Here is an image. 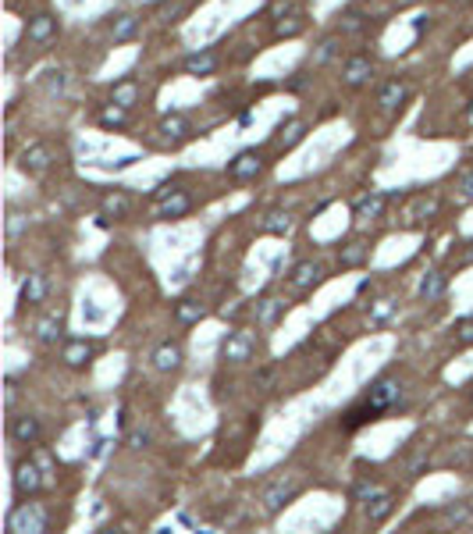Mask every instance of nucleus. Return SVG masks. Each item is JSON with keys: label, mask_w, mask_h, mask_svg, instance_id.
Wrapping results in <instances>:
<instances>
[{"label": "nucleus", "mask_w": 473, "mask_h": 534, "mask_svg": "<svg viewBox=\"0 0 473 534\" xmlns=\"http://www.w3.org/2000/svg\"><path fill=\"white\" fill-rule=\"evenodd\" d=\"M8 530H15V534H22V530H46V513L36 506V502H25V506H18V509H11V516H8Z\"/></svg>", "instance_id": "f257e3e1"}, {"label": "nucleus", "mask_w": 473, "mask_h": 534, "mask_svg": "<svg viewBox=\"0 0 473 534\" xmlns=\"http://www.w3.org/2000/svg\"><path fill=\"white\" fill-rule=\"evenodd\" d=\"M295 492H299V477H295V474H288V477L274 481V485L264 492V509H267V513H278V509L295 495Z\"/></svg>", "instance_id": "f03ea898"}, {"label": "nucleus", "mask_w": 473, "mask_h": 534, "mask_svg": "<svg viewBox=\"0 0 473 534\" xmlns=\"http://www.w3.org/2000/svg\"><path fill=\"white\" fill-rule=\"evenodd\" d=\"M232 178H239V182H246V178H256L260 171H264V157H260L256 150H242L235 160H232Z\"/></svg>", "instance_id": "7ed1b4c3"}, {"label": "nucleus", "mask_w": 473, "mask_h": 534, "mask_svg": "<svg viewBox=\"0 0 473 534\" xmlns=\"http://www.w3.org/2000/svg\"><path fill=\"white\" fill-rule=\"evenodd\" d=\"M39 485H43L39 467H36L32 460H22V463L15 467V492H18V495H32V492H39Z\"/></svg>", "instance_id": "20e7f679"}, {"label": "nucleus", "mask_w": 473, "mask_h": 534, "mask_svg": "<svg viewBox=\"0 0 473 534\" xmlns=\"http://www.w3.org/2000/svg\"><path fill=\"white\" fill-rule=\"evenodd\" d=\"M399 396H402V385H399L395 378H381V382L371 389V396H366V403H374V406L385 413V410H392V406L399 403Z\"/></svg>", "instance_id": "39448f33"}, {"label": "nucleus", "mask_w": 473, "mask_h": 534, "mask_svg": "<svg viewBox=\"0 0 473 534\" xmlns=\"http://www.w3.org/2000/svg\"><path fill=\"white\" fill-rule=\"evenodd\" d=\"M253 346H256V339H253L249 332H232V335L225 339L221 353H225V360H249Z\"/></svg>", "instance_id": "423d86ee"}, {"label": "nucleus", "mask_w": 473, "mask_h": 534, "mask_svg": "<svg viewBox=\"0 0 473 534\" xmlns=\"http://www.w3.org/2000/svg\"><path fill=\"white\" fill-rule=\"evenodd\" d=\"M54 32H58V18L54 15H36L25 25V39H32V43H46Z\"/></svg>", "instance_id": "0eeeda50"}, {"label": "nucleus", "mask_w": 473, "mask_h": 534, "mask_svg": "<svg viewBox=\"0 0 473 534\" xmlns=\"http://www.w3.org/2000/svg\"><path fill=\"white\" fill-rule=\"evenodd\" d=\"M189 75H214V68H218V53L214 50H196V53H189L185 58V65H182Z\"/></svg>", "instance_id": "6e6552de"}, {"label": "nucleus", "mask_w": 473, "mask_h": 534, "mask_svg": "<svg viewBox=\"0 0 473 534\" xmlns=\"http://www.w3.org/2000/svg\"><path fill=\"white\" fill-rule=\"evenodd\" d=\"M385 207H388V196H385V193H366V196H359V200L352 203L356 218H381Z\"/></svg>", "instance_id": "1a4fd4ad"}, {"label": "nucleus", "mask_w": 473, "mask_h": 534, "mask_svg": "<svg viewBox=\"0 0 473 534\" xmlns=\"http://www.w3.org/2000/svg\"><path fill=\"white\" fill-rule=\"evenodd\" d=\"M22 168H25L29 175H39V171H46V168H50V146H43V143H32V146L22 153Z\"/></svg>", "instance_id": "9d476101"}, {"label": "nucleus", "mask_w": 473, "mask_h": 534, "mask_svg": "<svg viewBox=\"0 0 473 534\" xmlns=\"http://www.w3.org/2000/svg\"><path fill=\"white\" fill-rule=\"evenodd\" d=\"M313 282H321V263L317 260H302L292 267V285L295 289H309Z\"/></svg>", "instance_id": "9b49d317"}, {"label": "nucleus", "mask_w": 473, "mask_h": 534, "mask_svg": "<svg viewBox=\"0 0 473 534\" xmlns=\"http://www.w3.org/2000/svg\"><path fill=\"white\" fill-rule=\"evenodd\" d=\"M371 75H374V61L371 58H349V65H345V82L349 86H363Z\"/></svg>", "instance_id": "f8f14e48"}, {"label": "nucleus", "mask_w": 473, "mask_h": 534, "mask_svg": "<svg viewBox=\"0 0 473 534\" xmlns=\"http://www.w3.org/2000/svg\"><path fill=\"white\" fill-rule=\"evenodd\" d=\"M189 132H192V125H189L182 115H168V118L161 122V136H164L168 143H182V139H189Z\"/></svg>", "instance_id": "ddd939ff"}, {"label": "nucleus", "mask_w": 473, "mask_h": 534, "mask_svg": "<svg viewBox=\"0 0 473 534\" xmlns=\"http://www.w3.org/2000/svg\"><path fill=\"white\" fill-rule=\"evenodd\" d=\"M11 435H15L18 442L32 445V442L39 438V420L29 417V413H25V417H15V420H11Z\"/></svg>", "instance_id": "4468645a"}, {"label": "nucleus", "mask_w": 473, "mask_h": 534, "mask_svg": "<svg viewBox=\"0 0 473 534\" xmlns=\"http://www.w3.org/2000/svg\"><path fill=\"white\" fill-rule=\"evenodd\" d=\"M178 363H182V349H178L175 342L156 346V353H153V367H156V370H175Z\"/></svg>", "instance_id": "2eb2a0df"}, {"label": "nucleus", "mask_w": 473, "mask_h": 534, "mask_svg": "<svg viewBox=\"0 0 473 534\" xmlns=\"http://www.w3.org/2000/svg\"><path fill=\"white\" fill-rule=\"evenodd\" d=\"M392 506H395V499H392L388 492H374L371 499H366V516H371L374 523H381V520L392 513Z\"/></svg>", "instance_id": "dca6fc26"}, {"label": "nucleus", "mask_w": 473, "mask_h": 534, "mask_svg": "<svg viewBox=\"0 0 473 534\" xmlns=\"http://www.w3.org/2000/svg\"><path fill=\"white\" fill-rule=\"evenodd\" d=\"M402 100H406V86L402 82H385L381 93H378V103L385 107V111H395Z\"/></svg>", "instance_id": "f3484780"}, {"label": "nucleus", "mask_w": 473, "mask_h": 534, "mask_svg": "<svg viewBox=\"0 0 473 534\" xmlns=\"http://www.w3.org/2000/svg\"><path fill=\"white\" fill-rule=\"evenodd\" d=\"M135 96H139V82H135V79H125V82H118V86H114L111 103H118V107H125V111H128V107L135 103Z\"/></svg>", "instance_id": "a211bd4d"}, {"label": "nucleus", "mask_w": 473, "mask_h": 534, "mask_svg": "<svg viewBox=\"0 0 473 534\" xmlns=\"http://www.w3.org/2000/svg\"><path fill=\"white\" fill-rule=\"evenodd\" d=\"M135 32H139V18H135V15H118V18H114V25H111L114 43H125V39H132Z\"/></svg>", "instance_id": "6ab92c4d"}, {"label": "nucleus", "mask_w": 473, "mask_h": 534, "mask_svg": "<svg viewBox=\"0 0 473 534\" xmlns=\"http://www.w3.org/2000/svg\"><path fill=\"white\" fill-rule=\"evenodd\" d=\"M89 356H93V346H89L86 339H75V342L65 346V363H68V367H82Z\"/></svg>", "instance_id": "aec40b11"}, {"label": "nucleus", "mask_w": 473, "mask_h": 534, "mask_svg": "<svg viewBox=\"0 0 473 534\" xmlns=\"http://www.w3.org/2000/svg\"><path fill=\"white\" fill-rule=\"evenodd\" d=\"M189 207H192V200L185 193H175L161 203V218H182V214H189Z\"/></svg>", "instance_id": "412c9836"}, {"label": "nucleus", "mask_w": 473, "mask_h": 534, "mask_svg": "<svg viewBox=\"0 0 473 534\" xmlns=\"http://www.w3.org/2000/svg\"><path fill=\"white\" fill-rule=\"evenodd\" d=\"M46 296V275H29L22 285V303H39Z\"/></svg>", "instance_id": "4be33fe9"}, {"label": "nucleus", "mask_w": 473, "mask_h": 534, "mask_svg": "<svg viewBox=\"0 0 473 534\" xmlns=\"http://www.w3.org/2000/svg\"><path fill=\"white\" fill-rule=\"evenodd\" d=\"M441 292H445V275H441V271L424 275V282H420V296L431 303V299H441Z\"/></svg>", "instance_id": "5701e85b"}, {"label": "nucleus", "mask_w": 473, "mask_h": 534, "mask_svg": "<svg viewBox=\"0 0 473 534\" xmlns=\"http://www.w3.org/2000/svg\"><path fill=\"white\" fill-rule=\"evenodd\" d=\"M36 339L39 342H58L61 339V320L58 317H43V320H36Z\"/></svg>", "instance_id": "b1692460"}, {"label": "nucleus", "mask_w": 473, "mask_h": 534, "mask_svg": "<svg viewBox=\"0 0 473 534\" xmlns=\"http://www.w3.org/2000/svg\"><path fill=\"white\" fill-rule=\"evenodd\" d=\"M203 306L199 303H192V299H185V303H178V310H175V317L182 320V325H196V320H203Z\"/></svg>", "instance_id": "393cba45"}, {"label": "nucleus", "mask_w": 473, "mask_h": 534, "mask_svg": "<svg viewBox=\"0 0 473 534\" xmlns=\"http://www.w3.org/2000/svg\"><path fill=\"white\" fill-rule=\"evenodd\" d=\"M302 136H306V122H288V125L281 129V136H278V143H281V146L288 150V146H295V143H299Z\"/></svg>", "instance_id": "a878e982"}, {"label": "nucleus", "mask_w": 473, "mask_h": 534, "mask_svg": "<svg viewBox=\"0 0 473 534\" xmlns=\"http://www.w3.org/2000/svg\"><path fill=\"white\" fill-rule=\"evenodd\" d=\"M281 306H285L281 299H274V296H267V299H260V306H256V317H260V320H264V325H271V320H274V317L281 313Z\"/></svg>", "instance_id": "bb28decb"}, {"label": "nucleus", "mask_w": 473, "mask_h": 534, "mask_svg": "<svg viewBox=\"0 0 473 534\" xmlns=\"http://www.w3.org/2000/svg\"><path fill=\"white\" fill-rule=\"evenodd\" d=\"M264 232H271V235H288V232H292V218H288V214H271V218L264 221Z\"/></svg>", "instance_id": "cd10ccee"}, {"label": "nucleus", "mask_w": 473, "mask_h": 534, "mask_svg": "<svg viewBox=\"0 0 473 534\" xmlns=\"http://www.w3.org/2000/svg\"><path fill=\"white\" fill-rule=\"evenodd\" d=\"M363 256H366V246L363 242H349L342 249V267H356V263H363Z\"/></svg>", "instance_id": "c85d7f7f"}, {"label": "nucleus", "mask_w": 473, "mask_h": 534, "mask_svg": "<svg viewBox=\"0 0 473 534\" xmlns=\"http://www.w3.org/2000/svg\"><path fill=\"white\" fill-rule=\"evenodd\" d=\"M100 122H103V125H125V107L107 103V107L100 111Z\"/></svg>", "instance_id": "c756f323"}, {"label": "nucleus", "mask_w": 473, "mask_h": 534, "mask_svg": "<svg viewBox=\"0 0 473 534\" xmlns=\"http://www.w3.org/2000/svg\"><path fill=\"white\" fill-rule=\"evenodd\" d=\"M295 32H302V18L299 15H292V22H278V36H295Z\"/></svg>", "instance_id": "7c9ffc66"}, {"label": "nucleus", "mask_w": 473, "mask_h": 534, "mask_svg": "<svg viewBox=\"0 0 473 534\" xmlns=\"http://www.w3.org/2000/svg\"><path fill=\"white\" fill-rule=\"evenodd\" d=\"M335 46H338L335 39H324V43H321V50H317V65H324V61L335 58Z\"/></svg>", "instance_id": "2f4dec72"}, {"label": "nucleus", "mask_w": 473, "mask_h": 534, "mask_svg": "<svg viewBox=\"0 0 473 534\" xmlns=\"http://www.w3.org/2000/svg\"><path fill=\"white\" fill-rule=\"evenodd\" d=\"M448 516H452L455 523H469V520H473V509H469V506H455V509H448Z\"/></svg>", "instance_id": "473e14b6"}, {"label": "nucleus", "mask_w": 473, "mask_h": 534, "mask_svg": "<svg viewBox=\"0 0 473 534\" xmlns=\"http://www.w3.org/2000/svg\"><path fill=\"white\" fill-rule=\"evenodd\" d=\"M459 189H462V200H469L473 203V168L462 175V182H459Z\"/></svg>", "instance_id": "72a5a7b5"}, {"label": "nucleus", "mask_w": 473, "mask_h": 534, "mask_svg": "<svg viewBox=\"0 0 473 534\" xmlns=\"http://www.w3.org/2000/svg\"><path fill=\"white\" fill-rule=\"evenodd\" d=\"M459 342L473 346V320H462V325H459Z\"/></svg>", "instance_id": "f704fd0d"}, {"label": "nucleus", "mask_w": 473, "mask_h": 534, "mask_svg": "<svg viewBox=\"0 0 473 534\" xmlns=\"http://www.w3.org/2000/svg\"><path fill=\"white\" fill-rule=\"evenodd\" d=\"M345 29H349V32H359V29H363V18H359L356 11H349V15H345Z\"/></svg>", "instance_id": "c9c22d12"}, {"label": "nucleus", "mask_w": 473, "mask_h": 534, "mask_svg": "<svg viewBox=\"0 0 473 534\" xmlns=\"http://www.w3.org/2000/svg\"><path fill=\"white\" fill-rule=\"evenodd\" d=\"M107 210H111V214H125V200H121V196H111V200H107Z\"/></svg>", "instance_id": "e433bc0d"}, {"label": "nucleus", "mask_w": 473, "mask_h": 534, "mask_svg": "<svg viewBox=\"0 0 473 534\" xmlns=\"http://www.w3.org/2000/svg\"><path fill=\"white\" fill-rule=\"evenodd\" d=\"M128 442H132L135 449H142V445L149 442V431H132V438H128Z\"/></svg>", "instance_id": "4c0bfd02"}, {"label": "nucleus", "mask_w": 473, "mask_h": 534, "mask_svg": "<svg viewBox=\"0 0 473 534\" xmlns=\"http://www.w3.org/2000/svg\"><path fill=\"white\" fill-rule=\"evenodd\" d=\"M171 15H178V4H175V0H171V4H161V18L171 22Z\"/></svg>", "instance_id": "58836bf2"}, {"label": "nucleus", "mask_w": 473, "mask_h": 534, "mask_svg": "<svg viewBox=\"0 0 473 534\" xmlns=\"http://www.w3.org/2000/svg\"><path fill=\"white\" fill-rule=\"evenodd\" d=\"M399 4H406V0H399Z\"/></svg>", "instance_id": "ea45409f"}]
</instances>
